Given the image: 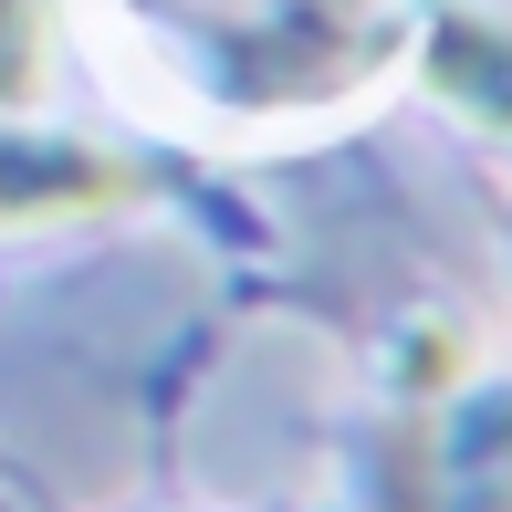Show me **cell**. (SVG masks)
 I'll return each mask as SVG.
<instances>
[{
    "label": "cell",
    "mask_w": 512,
    "mask_h": 512,
    "mask_svg": "<svg viewBox=\"0 0 512 512\" xmlns=\"http://www.w3.org/2000/svg\"><path fill=\"white\" fill-rule=\"evenodd\" d=\"M126 21L136 53L189 105L251 126H293L366 95L418 42V0H126Z\"/></svg>",
    "instance_id": "cell-1"
},
{
    "label": "cell",
    "mask_w": 512,
    "mask_h": 512,
    "mask_svg": "<svg viewBox=\"0 0 512 512\" xmlns=\"http://www.w3.org/2000/svg\"><path fill=\"white\" fill-rule=\"evenodd\" d=\"M418 63H429V84H439L450 115H471L481 136L512 147V32L502 21H481V11L429 21V32H418Z\"/></svg>",
    "instance_id": "cell-2"
},
{
    "label": "cell",
    "mask_w": 512,
    "mask_h": 512,
    "mask_svg": "<svg viewBox=\"0 0 512 512\" xmlns=\"http://www.w3.org/2000/svg\"><path fill=\"white\" fill-rule=\"evenodd\" d=\"M53 74V0H0V105H32Z\"/></svg>",
    "instance_id": "cell-3"
}]
</instances>
